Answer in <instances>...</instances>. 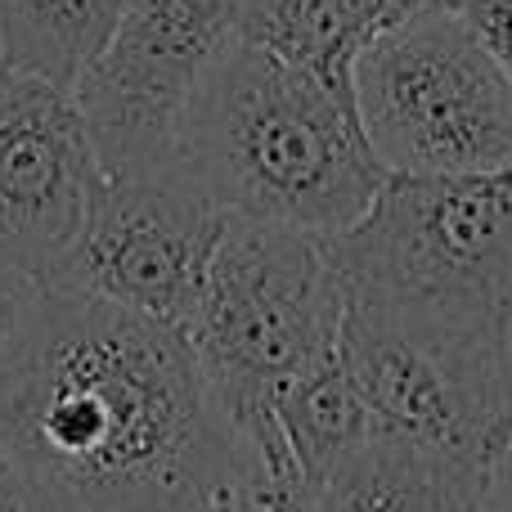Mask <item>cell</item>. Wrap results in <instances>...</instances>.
Instances as JSON below:
<instances>
[{"label": "cell", "instance_id": "8992f818", "mask_svg": "<svg viewBox=\"0 0 512 512\" xmlns=\"http://www.w3.org/2000/svg\"><path fill=\"white\" fill-rule=\"evenodd\" d=\"M346 288L436 301L512 306V167L391 171L373 207L328 234Z\"/></svg>", "mask_w": 512, "mask_h": 512}, {"label": "cell", "instance_id": "4fadbf2b", "mask_svg": "<svg viewBox=\"0 0 512 512\" xmlns=\"http://www.w3.org/2000/svg\"><path fill=\"white\" fill-rule=\"evenodd\" d=\"M279 423L288 432L292 450H297L306 477L324 481L337 463H346L360 445L373 441L369 414H364L360 396H355L351 378L342 369V355H328L324 364L297 378L288 391L279 396Z\"/></svg>", "mask_w": 512, "mask_h": 512}, {"label": "cell", "instance_id": "5bb4252c", "mask_svg": "<svg viewBox=\"0 0 512 512\" xmlns=\"http://www.w3.org/2000/svg\"><path fill=\"white\" fill-rule=\"evenodd\" d=\"M41 301H45L41 279H32L27 270L0 261V382L23 360L32 324H36V315H41Z\"/></svg>", "mask_w": 512, "mask_h": 512}, {"label": "cell", "instance_id": "3957f363", "mask_svg": "<svg viewBox=\"0 0 512 512\" xmlns=\"http://www.w3.org/2000/svg\"><path fill=\"white\" fill-rule=\"evenodd\" d=\"M337 355L378 441L495 468L512 441V306L346 288Z\"/></svg>", "mask_w": 512, "mask_h": 512}, {"label": "cell", "instance_id": "7a4b0ae2", "mask_svg": "<svg viewBox=\"0 0 512 512\" xmlns=\"http://www.w3.org/2000/svg\"><path fill=\"white\" fill-rule=\"evenodd\" d=\"M176 167L221 212L310 234L351 230L391 176L355 104L252 41L203 81Z\"/></svg>", "mask_w": 512, "mask_h": 512}, {"label": "cell", "instance_id": "30bf717a", "mask_svg": "<svg viewBox=\"0 0 512 512\" xmlns=\"http://www.w3.org/2000/svg\"><path fill=\"white\" fill-rule=\"evenodd\" d=\"M486 486L490 468L373 436L319 481L315 504L319 512H486Z\"/></svg>", "mask_w": 512, "mask_h": 512}, {"label": "cell", "instance_id": "8fae6325", "mask_svg": "<svg viewBox=\"0 0 512 512\" xmlns=\"http://www.w3.org/2000/svg\"><path fill=\"white\" fill-rule=\"evenodd\" d=\"M126 0H0V63L77 90Z\"/></svg>", "mask_w": 512, "mask_h": 512}, {"label": "cell", "instance_id": "52a82bcc", "mask_svg": "<svg viewBox=\"0 0 512 512\" xmlns=\"http://www.w3.org/2000/svg\"><path fill=\"white\" fill-rule=\"evenodd\" d=\"M256 0H126L77 81L108 176L171 171L203 81L243 41Z\"/></svg>", "mask_w": 512, "mask_h": 512}, {"label": "cell", "instance_id": "277c9868", "mask_svg": "<svg viewBox=\"0 0 512 512\" xmlns=\"http://www.w3.org/2000/svg\"><path fill=\"white\" fill-rule=\"evenodd\" d=\"M346 283L328 234L225 212L180 337L198 355L225 414L274 409L279 396L337 351Z\"/></svg>", "mask_w": 512, "mask_h": 512}, {"label": "cell", "instance_id": "2e32d148", "mask_svg": "<svg viewBox=\"0 0 512 512\" xmlns=\"http://www.w3.org/2000/svg\"><path fill=\"white\" fill-rule=\"evenodd\" d=\"M0 512H36L32 490H27L23 472H18L14 454H9L5 436H0Z\"/></svg>", "mask_w": 512, "mask_h": 512}, {"label": "cell", "instance_id": "9a60e30c", "mask_svg": "<svg viewBox=\"0 0 512 512\" xmlns=\"http://www.w3.org/2000/svg\"><path fill=\"white\" fill-rule=\"evenodd\" d=\"M459 14L477 27L481 41L490 45V54L504 63V72L512 77V0H463Z\"/></svg>", "mask_w": 512, "mask_h": 512}, {"label": "cell", "instance_id": "ba28073f", "mask_svg": "<svg viewBox=\"0 0 512 512\" xmlns=\"http://www.w3.org/2000/svg\"><path fill=\"white\" fill-rule=\"evenodd\" d=\"M108 180L77 90L0 63V261L50 288Z\"/></svg>", "mask_w": 512, "mask_h": 512}, {"label": "cell", "instance_id": "9c48e42d", "mask_svg": "<svg viewBox=\"0 0 512 512\" xmlns=\"http://www.w3.org/2000/svg\"><path fill=\"white\" fill-rule=\"evenodd\" d=\"M221 225L225 212L180 167L108 176L77 252L50 288L176 328L194 301Z\"/></svg>", "mask_w": 512, "mask_h": 512}, {"label": "cell", "instance_id": "e0dca14e", "mask_svg": "<svg viewBox=\"0 0 512 512\" xmlns=\"http://www.w3.org/2000/svg\"><path fill=\"white\" fill-rule=\"evenodd\" d=\"M486 512H512V441H508V450L499 454L495 468H490Z\"/></svg>", "mask_w": 512, "mask_h": 512}, {"label": "cell", "instance_id": "7c38bea8", "mask_svg": "<svg viewBox=\"0 0 512 512\" xmlns=\"http://www.w3.org/2000/svg\"><path fill=\"white\" fill-rule=\"evenodd\" d=\"M243 41L324 81L333 95L355 104V63L369 32L346 0H256Z\"/></svg>", "mask_w": 512, "mask_h": 512}, {"label": "cell", "instance_id": "5b68a950", "mask_svg": "<svg viewBox=\"0 0 512 512\" xmlns=\"http://www.w3.org/2000/svg\"><path fill=\"white\" fill-rule=\"evenodd\" d=\"M355 113L387 171L512 167V77L459 9L373 36L355 63Z\"/></svg>", "mask_w": 512, "mask_h": 512}, {"label": "cell", "instance_id": "6da1fadb", "mask_svg": "<svg viewBox=\"0 0 512 512\" xmlns=\"http://www.w3.org/2000/svg\"><path fill=\"white\" fill-rule=\"evenodd\" d=\"M36 512H189L252 459L180 328L45 288L0 382Z\"/></svg>", "mask_w": 512, "mask_h": 512}]
</instances>
